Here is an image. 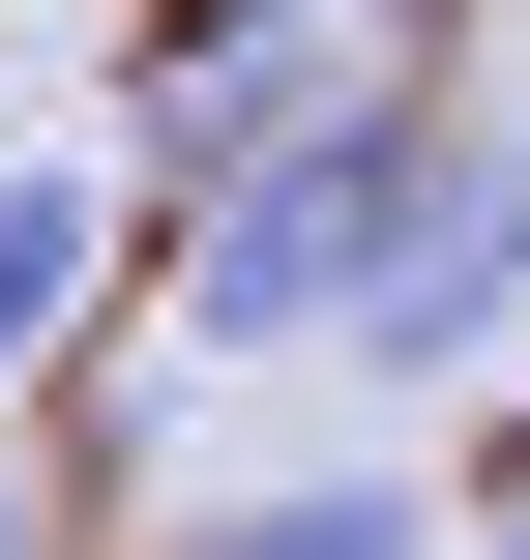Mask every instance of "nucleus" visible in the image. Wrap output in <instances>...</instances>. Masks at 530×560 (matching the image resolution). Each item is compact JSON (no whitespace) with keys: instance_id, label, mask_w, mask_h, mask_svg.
<instances>
[{"instance_id":"f257e3e1","label":"nucleus","mask_w":530,"mask_h":560,"mask_svg":"<svg viewBox=\"0 0 530 560\" xmlns=\"http://www.w3.org/2000/svg\"><path fill=\"white\" fill-rule=\"evenodd\" d=\"M413 177H443V148H413L384 89H325V118L236 177V207H177V325H207V354H354V325H384Z\"/></svg>"},{"instance_id":"f03ea898","label":"nucleus","mask_w":530,"mask_h":560,"mask_svg":"<svg viewBox=\"0 0 530 560\" xmlns=\"http://www.w3.org/2000/svg\"><path fill=\"white\" fill-rule=\"evenodd\" d=\"M354 354H384V384H502V354H530V118L413 177V236H384V325H354Z\"/></svg>"},{"instance_id":"7ed1b4c3","label":"nucleus","mask_w":530,"mask_h":560,"mask_svg":"<svg viewBox=\"0 0 530 560\" xmlns=\"http://www.w3.org/2000/svg\"><path fill=\"white\" fill-rule=\"evenodd\" d=\"M89 295H118V177H0V413L89 354Z\"/></svg>"},{"instance_id":"20e7f679","label":"nucleus","mask_w":530,"mask_h":560,"mask_svg":"<svg viewBox=\"0 0 530 560\" xmlns=\"http://www.w3.org/2000/svg\"><path fill=\"white\" fill-rule=\"evenodd\" d=\"M207 560H443V532H413V472H295V502H236Z\"/></svg>"},{"instance_id":"39448f33","label":"nucleus","mask_w":530,"mask_h":560,"mask_svg":"<svg viewBox=\"0 0 530 560\" xmlns=\"http://www.w3.org/2000/svg\"><path fill=\"white\" fill-rule=\"evenodd\" d=\"M0 560H59V532H30V472H0Z\"/></svg>"},{"instance_id":"423d86ee","label":"nucleus","mask_w":530,"mask_h":560,"mask_svg":"<svg viewBox=\"0 0 530 560\" xmlns=\"http://www.w3.org/2000/svg\"><path fill=\"white\" fill-rule=\"evenodd\" d=\"M472 560H530V472H502V532H472Z\"/></svg>"}]
</instances>
